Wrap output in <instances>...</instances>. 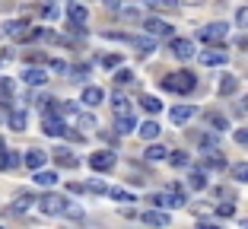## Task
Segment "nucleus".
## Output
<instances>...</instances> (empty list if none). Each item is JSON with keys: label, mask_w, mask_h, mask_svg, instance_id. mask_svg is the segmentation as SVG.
<instances>
[{"label": "nucleus", "mask_w": 248, "mask_h": 229, "mask_svg": "<svg viewBox=\"0 0 248 229\" xmlns=\"http://www.w3.org/2000/svg\"><path fill=\"white\" fill-rule=\"evenodd\" d=\"M159 86L166 89V92H178V96H188V92H194L197 86V76L188 74V70H178V74H166L159 80Z\"/></svg>", "instance_id": "obj_1"}, {"label": "nucleus", "mask_w": 248, "mask_h": 229, "mask_svg": "<svg viewBox=\"0 0 248 229\" xmlns=\"http://www.w3.org/2000/svg\"><path fill=\"white\" fill-rule=\"evenodd\" d=\"M150 204H153V207L169 210V207H185V204H188V198H185L182 185H169L162 194H153V198H150Z\"/></svg>", "instance_id": "obj_2"}, {"label": "nucleus", "mask_w": 248, "mask_h": 229, "mask_svg": "<svg viewBox=\"0 0 248 229\" xmlns=\"http://www.w3.org/2000/svg\"><path fill=\"white\" fill-rule=\"evenodd\" d=\"M35 204H38V210H42V214H48V216H64V210H67V204H70V200H67L64 194H42Z\"/></svg>", "instance_id": "obj_3"}, {"label": "nucleus", "mask_w": 248, "mask_h": 229, "mask_svg": "<svg viewBox=\"0 0 248 229\" xmlns=\"http://www.w3.org/2000/svg\"><path fill=\"white\" fill-rule=\"evenodd\" d=\"M115 163H118L115 150H99V153L89 156V169H95V172H108V169H115Z\"/></svg>", "instance_id": "obj_4"}, {"label": "nucleus", "mask_w": 248, "mask_h": 229, "mask_svg": "<svg viewBox=\"0 0 248 229\" xmlns=\"http://www.w3.org/2000/svg\"><path fill=\"white\" fill-rule=\"evenodd\" d=\"M197 58H201V64H204V67H223L229 61V54H226V48H223V45H213V48L201 51Z\"/></svg>", "instance_id": "obj_5"}, {"label": "nucleus", "mask_w": 248, "mask_h": 229, "mask_svg": "<svg viewBox=\"0 0 248 229\" xmlns=\"http://www.w3.org/2000/svg\"><path fill=\"white\" fill-rule=\"evenodd\" d=\"M197 35L204 38V42H210V45H219L223 38L229 35V26H226V22H210V26H204Z\"/></svg>", "instance_id": "obj_6"}, {"label": "nucleus", "mask_w": 248, "mask_h": 229, "mask_svg": "<svg viewBox=\"0 0 248 229\" xmlns=\"http://www.w3.org/2000/svg\"><path fill=\"white\" fill-rule=\"evenodd\" d=\"M143 29L150 32V35H159V38H172V26H169L166 19H159V16H146V19H143Z\"/></svg>", "instance_id": "obj_7"}, {"label": "nucleus", "mask_w": 248, "mask_h": 229, "mask_svg": "<svg viewBox=\"0 0 248 229\" xmlns=\"http://www.w3.org/2000/svg\"><path fill=\"white\" fill-rule=\"evenodd\" d=\"M169 51L175 54L178 61H191V58H194V45H191V38H175V35H172Z\"/></svg>", "instance_id": "obj_8"}, {"label": "nucleus", "mask_w": 248, "mask_h": 229, "mask_svg": "<svg viewBox=\"0 0 248 229\" xmlns=\"http://www.w3.org/2000/svg\"><path fill=\"white\" fill-rule=\"evenodd\" d=\"M194 115H197L194 105H172V108H169V121H172V124H188Z\"/></svg>", "instance_id": "obj_9"}, {"label": "nucleus", "mask_w": 248, "mask_h": 229, "mask_svg": "<svg viewBox=\"0 0 248 229\" xmlns=\"http://www.w3.org/2000/svg\"><path fill=\"white\" fill-rule=\"evenodd\" d=\"M140 223H146V226H169L172 223V216H169V210H143L140 214Z\"/></svg>", "instance_id": "obj_10"}, {"label": "nucleus", "mask_w": 248, "mask_h": 229, "mask_svg": "<svg viewBox=\"0 0 248 229\" xmlns=\"http://www.w3.org/2000/svg\"><path fill=\"white\" fill-rule=\"evenodd\" d=\"M22 83L26 86H45L48 83V70L45 67H26L22 70Z\"/></svg>", "instance_id": "obj_11"}, {"label": "nucleus", "mask_w": 248, "mask_h": 229, "mask_svg": "<svg viewBox=\"0 0 248 229\" xmlns=\"http://www.w3.org/2000/svg\"><path fill=\"white\" fill-rule=\"evenodd\" d=\"M42 131L48 134V137H64V134H67V124H64V118H58V115H45Z\"/></svg>", "instance_id": "obj_12"}, {"label": "nucleus", "mask_w": 248, "mask_h": 229, "mask_svg": "<svg viewBox=\"0 0 248 229\" xmlns=\"http://www.w3.org/2000/svg\"><path fill=\"white\" fill-rule=\"evenodd\" d=\"M48 163V153H45V150H29V153H22V166H26V169H42V166Z\"/></svg>", "instance_id": "obj_13"}, {"label": "nucleus", "mask_w": 248, "mask_h": 229, "mask_svg": "<svg viewBox=\"0 0 248 229\" xmlns=\"http://www.w3.org/2000/svg\"><path fill=\"white\" fill-rule=\"evenodd\" d=\"M111 115H115V118H134V105H131V99L115 96V99H111Z\"/></svg>", "instance_id": "obj_14"}, {"label": "nucleus", "mask_w": 248, "mask_h": 229, "mask_svg": "<svg viewBox=\"0 0 248 229\" xmlns=\"http://www.w3.org/2000/svg\"><path fill=\"white\" fill-rule=\"evenodd\" d=\"M102 99H105V92L99 86H86V89H83V96H80V102L86 105V108H95V105H102Z\"/></svg>", "instance_id": "obj_15"}, {"label": "nucleus", "mask_w": 248, "mask_h": 229, "mask_svg": "<svg viewBox=\"0 0 248 229\" xmlns=\"http://www.w3.org/2000/svg\"><path fill=\"white\" fill-rule=\"evenodd\" d=\"M54 163H58L61 169H77V166H80V159H77V156H73L67 147H61V150H54Z\"/></svg>", "instance_id": "obj_16"}, {"label": "nucleus", "mask_w": 248, "mask_h": 229, "mask_svg": "<svg viewBox=\"0 0 248 229\" xmlns=\"http://www.w3.org/2000/svg\"><path fill=\"white\" fill-rule=\"evenodd\" d=\"M67 19H70L73 26H86V19H89V10L83 7V3H70V7H67Z\"/></svg>", "instance_id": "obj_17"}, {"label": "nucleus", "mask_w": 248, "mask_h": 229, "mask_svg": "<svg viewBox=\"0 0 248 229\" xmlns=\"http://www.w3.org/2000/svg\"><path fill=\"white\" fill-rule=\"evenodd\" d=\"M3 32H7L10 38H16V42H22V38H26V32H29V22L13 19V22H7V26H3Z\"/></svg>", "instance_id": "obj_18"}, {"label": "nucleus", "mask_w": 248, "mask_h": 229, "mask_svg": "<svg viewBox=\"0 0 248 229\" xmlns=\"http://www.w3.org/2000/svg\"><path fill=\"white\" fill-rule=\"evenodd\" d=\"M10 105H13V80L0 76V108H10Z\"/></svg>", "instance_id": "obj_19"}, {"label": "nucleus", "mask_w": 248, "mask_h": 229, "mask_svg": "<svg viewBox=\"0 0 248 229\" xmlns=\"http://www.w3.org/2000/svg\"><path fill=\"white\" fill-rule=\"evenodd\" d=\"M35 185H42V188H54L58 185V172L54 169H35Z\"/></svg>", "instance_id": "obj_20"}, {"label": "nucleus", "mask_w": 248, "mask_h": 229, "mask_svg": "<svg viewBox=\"0 0 248 229\" xmlns=\"http://www.w3.org/2000/svg\"><path fill=\"white\" fill-rule=\"evenodd\" d=\"M7 124L13 127V131H26V124H29V115H26V111H22V108H16V111H10Z\"/></svg>", "instance_id": "obj_21"}, {"label": "nucleus", "mask_w": 248, "mask_h": 229, "mask_svg": "<svg viewBox=\"0 0 248 229\" xmlns=\"http://www.w3.org/2000/svg\"><path fill=\"white\" fill-rule=\"evenodd\" d=\"M188 185H191V191H204V188H207V172L204 169H191Z\"/></svg>", "instance_id": "obj_22"}, {"label": "nucleus", "mask_w": 248, "mask_h": 229, "mask_svg": "<svg viewBox=\"0 0 248 229\" xmlns=\"http://www.w3.org/2000/svg\"><path fill=\"white\" fill-rule=\"evenodd\" d=\"M137 131H140V137H143V140H156V137L162 134V127L156 124V121H143V124L137 127Z\"/></svg>", "instance_id": "obj_23"}, {"label": "nucleus", "mask_w": 248, "mask_h": 229, "mask_svg": "<svg viewBox=\"0 0 248 229\" xmlns=\"http://www.w3.org/2000/svg\"><path fill=\"white\" fill-rule=\"evenodd\" d=\"M32 204H35V194H16L13 207H10V214H19V210H29Z\"/></svg>", "instance_id": "obj_24"}, {"label": "nucleus", "mask_w": 248, "mask_h": 229, "mask_svg": "<svg viewBox=\"0 0 248 229\" xmlns=\"http://www.w3.org/2000/svg\"><path fill=\"white\" fill-rule=\"evenodd\" d=\"M140 108L150 111V115H159V111H162V102L156 96H140Z\"/></svg>", "instance_id": "obj_25"}, {"label": "nucleus", "mask_w": 248, "mask_h": 229, "mask_svg": "<svg viewBox=\"0 0 248 229\" xmlns=\"http://www.w3.org/2000/svg\"><path fill=\"white\" fill-rule=\"evenodd\" d=\"M143 156L150 159V163H159V159H166V156H169V150H166V147H159V143H150Z\"/></svg>", "instance_id": "obj_26"}, {"label": "nucleus", "mask_w": 248, "mask_h": 229, "mask_svg": "<svg viewBox=\"0 0 248 229\" xmlns=\"http://www.w3.org/2000/svg\"><path fill=\"white\" fill-rule=\"evenodd\" d=\"M204 166H207V169H217V172H219V169H226L229 163L223 159V156H219V150H217V153L210 150V153H207V159H204Z\"/></svg>", "instance_id": "obj_27"}, {"label": "nucleus", "mask_w": 248, "mask_h": 229, "mask_svg": "<svg viewBox=\"0 0 248 229\" xmlns=\"http://www.w3.org/2000/svg\"><path fill=\"white\" fill-rule=\"evenodd\" d=\"M235 89H239V80H235V76H223V80H219V96H232Z\"/></svg>", "instance_id": "obj_28"}, {"label": "nucleus", "mask_w": 248, "mask_h": 229, "mask_svg": "<svg viewBox=\"0 0 248 229\" xmlns=\"http://www.w3.org/2000/svg\"><path fill=\"white\" fill-rule=\"evenodd\" d=\"M115 131L118 134H134L137 131V121L134 118H115Z\"/></svg>", "instance_id": "obj_29"}, {"label": "nucleus", "mask_w": 248, "mask_h": 229, "mask_svg": "<svg viewBox=\"0 0 248 229\" xmlns=\"http://www.w3.org/2000/svg\"><path fill=\"white\" fill-rule=\"evenodd\" d=\"M73 121H77L83 131H93V127H99V124H95V118H93V115H86V111H77V115H73Z\"/></svg>", "instance_id": "obj_30"}, {"label": "nucleus", "mask_w": 248, "mask_h": 229, "mask_svg": "<svg viewBox=\"0 0 248 229\" xmlns=\"http://www.w3.org/2000/svg\"><path fill=\"white\" fill-rule=\"evenodd\" d=\"M115 83L118 86H127V83H134V74L127 67H115Z\"/></svg>", "instance_id": "obj_31"}, {"label": "nucleus", "mask_w": 248, "mask_h": 229, "mask_svg": "<svg viewBox=\"0 0 248 229\" xmlns=\"http://www.w3.org/2000/svg\"><path fill=\"white\" fill-rule=\"evenodd\" d=\"M134 48H137V54H140V58L153 54V42H150V38H134Z\"/></svg>", "instance_id": "obj_32"}, {"label": "nucleus", "mask_w": 248, "mask_h": 229, "mask_svg": "<svg viewBox=\"0 0 248 229\" xmlns=\"http://www.w3.org/2000/svg\"><path fill=\"white\" fill-rule=\"evenodd\" d=\"M111 198H115V200H121V204H134V194L131 191H124V188H111Z\"/></svg>", "instance_id": "obj_33"}, {"label": "nucleus", "mask_w": 248, "mask_h": 229, "mask_svg": "<svg viewBox=\"0 0 248 229\" xmlns=\"http://www.w3.org/2000/svg\"><path fill=\"white\" fill-rule=\"evenodd\" d=\"M232 175H235V182L248 185V163H239V166H232Z\"/></svg>", "instance_id": "obj_34"}, {"label": "nucleus", "mask_w": 248, "mask_h": 229, "mask_svg": "<svg viewBox=\"0 0 248 229\" xmlns=\"http://www.w3.org/2000/svg\"><path fill=\"white\" fill-rule=\"evenodd\" d=\"M217 216H223V220L235 216V204H232V200H226V204H219V207H217Z\"/></svg>", "instance_id": "obj_35"}, {"label": "nucleus", "mask_w": 248, "mask_h": 229, "mask_svg": "<svg viewBox=\"0 0 248 229\" xmlns=\"http://www.w3.org/2000/svg\"><path fill=\"white\" fill-rule=\"evenodd\" d=\"M210 131H226V118H223V115H210Z\"/></svg>", "instance_id": "obj_36"}, {"label": "nucleus", "mask_w": 248, "mask_h": 229, "mask_svg": "<svg viewBox=\"0 0 248 229\" xmlns=\"http://www.w3.org/2000/svg\"><path fill=\"white\" fill-rule=\"evenodd\" d=\"M146 7H153V10H162V7H175L178 0H143Z\"/></svg>", "instance_id": "obj_37"}, {"label": "nucleus", "mask_w": 248, "mask_h": 229, "mask_svg": "<svg viewBox=\"0 0 248 229\" xmlns=\"http://www.w3.org/2000/svg\"><path fill=\"white\" fill-rule=\"evenodd\" d=\"M83 188H86L89 194H108V188H105L102 182H89V185H83Z\"/></svg>", "instance_id": "obj_38"}, {"label": "nucleus", "mask_w": 248, "mask_h": 229, "mask_svg": "<svg viewBox=\"0 0 248 229\" xmlns=\"http://www.w3.org/2000/svg\"><path fill=\"white\" fill-rule=\"evenodd\" d=\"M102 67H108V70L121 67V54H108V58H102Z\"/></svg>", "instance_id": "obj_39"}, {"label": "nucleus", "mask_w": 248, "mask_h": 229, "mask_svg": "<svg viewBox=\"0 0 248 229\" xmlns=\"http://www.w3.org/2000/svg\"><path fill=\"white\" fill-rule=\"evenodd\" d=\"M235 22H239L242 29H248V7H239V10H235Z\"/></svg>", "instance_id": "obj_40"}, {"label": "nucleus", "mask_w": 248, "mask_h": 229, "mask_svg": "<svg viewBox=\"0 0 248 229\" xmlns=\"http://www.w3.org/2000/svg\"><path fill=\"white\" fill-rule=\"evenodd\" d=\"M58 13H61V10L54 7V3H45V7H42V16H45V19H58Z\"/></svg>", "instance_id": "obj_41"}, {"label": "nucleus", "mask_w": 248, "mask_h": 229, "mask_svg": "<svg viewBox=\"0 0 248 229\" xmlns=\"http://www.w3.org/2000/svg\"><path fill=\"white\" fill-rule=\"evenodd\" d=\"M70 74H73V80H86V74H89V67H86V64H80V67H73Z\"/></svg>", "instance_id": "obj_42"}, {"label": "nucleus", "mask_w": 248, "mask_h": 229, "mask_svg": "<svg viewBox=\"0 0 248 229\" xmlns=\"http://www.w3.org/2000/svg\"><path fill=\"white\" fill-rule=\"evenodd\" d=\"M235 143H239V147H248V127L235 131Z\"/></svg>", "instance_id": "obj_43"}, {"label": "nucleus", "mask_w": 248, "mask_h": 229, "mask_svg": "<svg viewBox=\"0 0 248 229\" xmlns=\"http://www.w3.org/2000/svg\"><path fill=\"white\" fill-rule=\"evenodd\" d=\"M169 159H172V166H188V156L185 153H172Z\"/></svg>", "instance_id": "obj_44"}, {"label": "nucleus", "mask_w": 248, "mask_h": 229, "mask_svg": "<svg viewBox=\"0 0 248 229\" xmlns=\"http://www.w3.org/2000/svg\"><path fill=\"white\" fill-rule=\"evenodd\" d=\"M102 3H105V10H111V13L121 10V0H102Z\"/></svg>", "instance_id": "obj_45"}, {"label": "nucleus", "mask_w": 248, "mask_h": 229, "mask_svg": "<svg viewBox=\"0 0 248 229\" xmlns=\"http://www.w3.org/2000/svg\"><path fill=\"white\" fill-rule=\"evenodd\" d=\"M51 70H58V74H67V70H70V67H67L64 61H51Z\"/></svg>", "instance_id": "obj_46"}, {"label": "nucleus", "mask_w": 248, "mask_h": 229, "mask_svg": "<svg viewBox=\"0 0 248 229\" xmlns=\"http://www.w3.org/2000/svg\"><path fill=\"white\" fill-rule=\"evenodd\" d=\"M235 45H239V48H248V35H239V42H235Z\"/></svg>", "instance_id": "obj_47"}, {"label": "nucleus", "mask_w": 248, "mask_h": 229, "mask_svg": "<svg viewBox=\"0 0 248 229\" xmlns=\"http://www.w3.org/2000/svg\"><path fill=\"white\" fill-rule=\"evenodd\" d=\"M242 108H245V111H248V96H245V99H242Z\"/></svg>", "instance_id": "obj_48"}, {"label": "nucleus", "mask_w": 248, "mask_h": 229, "mask_svg": "<svg viewBox=\"0 0 248 229\" xmlns=\"http://www.w3.org/2000/svg\"><path fill=\"white\" fill-rule=\"evenodd\" d=\"M0 150H7V143H3V137H0Z\"/></svg>", "instance_id": "obj_49"}]
</instances>
